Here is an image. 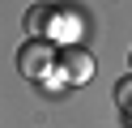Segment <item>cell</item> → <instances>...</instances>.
Returning <instances> with one entry per match:
<instances>
[{"instance_id":"cell-5","label":"cell","mask_w":132,"mask_h":128,"mask_svg":"<svg viewBox=\"0 0 132 128\" xmlns=\"http://www.w3.org/2000/svg\"><path fill=\"white\" fill-rule=\"evenodd\" d=\"M115 102H119V107L132 115V77H123V81L115 85Z\"/></svg>"},{"instance_id":"cell-2","label":"cell","mask_w":132,"mask_h":128,"mask_svg":"<svg viewBox=\"0 0 132 128\" xmlns=\"http://www.w3.org/2000/svg\"><path fill=\"white\" fill-rule=\"evenodd\" d=\"M60 73L68 77V85H85L94 77V56L81 51V47H64L60 51Z\"/></svg>"},{"instance_id":"cell-4","label":"cell","mask_w":132,"mask_h":128,"mask_svg":"<svg viewBox=\"0 0 132 128\" xmlns=\"http://www.w3.org/2000/svg\"><path fill=\"white\" fill-rule=\"evenodd\" d=\"M47 26H51V9H47V4H34V9L26 13V30L34 34V39H43Z\"/></svg>"},{"instance_id":"cell-1","label":"cell","mask_w":132,"mask_h":128,"mask_svg":"<svg viewBox=\"0 0 132 128\" xmlns=\"http://www.w3.org/2000/svg\"><path fill=\"white\" fill-rule=\"evenodd\" d=\"M17 68H21V77L47 85L55 73H60V51H55L47 39H30L26 47H21V56H17Z\"/></svg>"},{"instance_id":"cell-3","label":"cell","mask_w":132,"mask_h":128,"mask_svg":"<svg viewBox=\"0 0 132 128\" xmlns=\"http://www.w3.org/2000/svg\"><path fill=\"white\" fill-rule=\"evenodd\" d=\"M47 34L51 39H77L81 34V21L72 9H51V26H47Z\"/></svg>"}]
</instances>
